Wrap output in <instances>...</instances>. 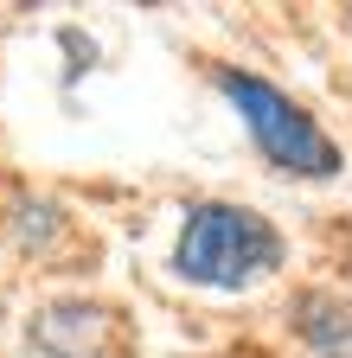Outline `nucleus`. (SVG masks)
I'll return each instance as SVG.
<instances>
[{"instance_id": "obj_3", "label": "nucleus", "mask_w": 352, "mask_h": 358, "mask_svg": "<svg viewBox=\"0 0 352 358\" xmlns=\"http://www.w3.org/2000/svg\"><path fill=\"white\" fill-rule=\"evenodd\" d=\"M32 352L38 358H109L115 352V307L103 301H45L32 313V327H26Z\"/></svg>"}, {"instance_id": "obj_2", "label": "nucleus", "mask_w": 352, "mask_h": 358, "mask_svg": "<svg viewBox=\"0 0 352 358\" xmlns=\"http://www.w3.org/2000/svg\"><path fill=\"white\" fill-rule=\"evenodd\" d=\"M218 90L231 96V109L244 115L250 128V141L262 148V160L295 173V179H333L339 173V148H333V134L307 115L295 96H282L276 83H262L250 71H225L218 77Z\"/></svg>"}, {"instance_id": "obj_1", "label": "nucleus", "mask_w": 352, "mask_h": 358, "mask_svg": "<svg viewBox=\"0 0 352 358\" xmlns=\"http://www.w3.org/2000/svg\"><path fill=\"white\" fill-rule=\"evenodd\" d=\"M288 256L282 231L262 211L211 199L192 205L180 224V243H173V275L192 288H256L262 275H276Z\"/></svg>"}]
</instances>
